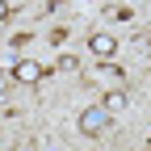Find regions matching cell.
Returning a JSON list of instances; mask_svg holds the SVG:
<instances>
[{
    "label": "cell",
    "instance_id": "obj_3",
    "mask_svg": "<svg viewBox=\"0 0 151 151\" xmlns=\"http://www.w3.org/2000/svg\"><path fill=\"white\" fill-rule=\"evenodd\" d=\"M88 46H92V50H97V55H101V59H109V55H113V50H118V38H109V34H92V38H88Z\"/></svg>",
    "mask_w": 151,
    "mask_h": 151
},
{
    "label": "cell",
    "instance_id": "obj_7",
    "mask_svg": "<svg viewBox=\"0 0 151 151\" xmlns=\"http://www.w3.org/2000/svg\"><path fill=\"white\" fill-rule=\"evenodd\" d=\"M9 13H13V9H9V4H4V0H0V21H4V17H9Z\"/></svg>",
    "mask_w": 151,
    "mask_h": 151
},
{
    "label": "cell",
    "instance_id": "obj_8",
    "mask_svg": "<svg viewBox=\"0 0 151 151\" xmlns=\"http://www.w3.org/2000/svg\"><path fill=\"white\" fill-rule=\"evenodd\" d=\"M147 147H151V139H147Z\"/></svg>",
    "mask_w": 151,
    "mask_h": 151
},
{
    "label": "cell",
    "instance_id": "obj_2",
    "mask_svg": "<svg viewBox=\"0 0 151 151\" xmlns=\"http://www.w3.org/2000/svg\"><path fill=\"white\" fill-rule=\"evenodd\" d=\"M105 126H109V113L105 109H84L80 113V130H84V134H101Z\"/></svg>",
    "mask_w": 151,
    "mask_h": 151
},
{
    "label": "cell",
    "instance_id": "obj_6",
    "mask_svg": "<svg viewBox=\"0 0 151 151\" xmlns=\"http://www.w3.org/2000/svg\"><path fill=\"white\" fill-rule=\"evenodd\" d=\"M101 76H109V80H118V76H122V67H118V63H101Z\"/></svg>",
    "mask_w": 151,
    "mask_h": 151
},
{
    "label": "cell",
    "instance_id": "obj_4",
    "mask_svg": "<svg viewBox=\"0 0 151 151\" xmlns=\"http://www.w3.org/2000/svg\"><path fill=\"white\" fill-rule=\"evenodd\" d=\"M101 109H105V113H118V109H126V92H109V97L101 101Z\"/></svg>",
    "mask_w": 151,
    "mask_h": 151
},
{
    "label": "cell",
    "instance_id": "obj_1",
    "mask_svg": "<svg viewBox=\"0 0 151 151\" xmlns=\"http://www.w3.org/2000/svg\"><path fill=\"white\" fill-rule=\"evenodd\" d=\"M42 76H50V71H46L42 63H34V59H21V63L13 67V80H17V84H38Z\"/></svg>",
    "mask_w": 151,
    "mask_h": 151
},
{
    "label": "cell",
    "instance_id": "obj_5",
    "mask_svg": "<svg viewBox=\"0 0 151 151\" xmlns=\"http://www.w3.org/2000/svg\"><path fill=\"white\" fill-rule=\"evenodd\" d=\"M55 71H80V59H76V55H59Z\"/></svg>",
    "mask_w": 151,
    "mask_h": 151
}]
</instances>
